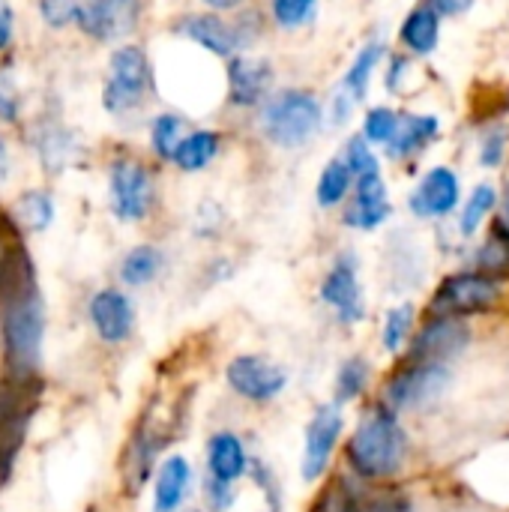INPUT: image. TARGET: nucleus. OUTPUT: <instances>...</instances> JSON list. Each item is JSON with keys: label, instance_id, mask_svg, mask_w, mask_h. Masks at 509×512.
Returning a JSON list of instances; mask_svg holds the SVG:
<instances>
[{"label": "nucleus", "instance_id": "423d86ee", "mask_svg": "<svg viewBox=\"0 0 509 512\" xmlns=\"http://www.w3.org/2000/svg\"><path fill=\"white\" fill-rule=\"evenodd\" d=\"M156 186L144 162L132 156H117L108 168V201L120 222H141L153 210Z\"/></svg>", "mask_w": 509, "mask_h": 512}, {"label": "nucleus", "instance_id": "c9c22d12", "mask_svg": "<svg viewBox=\"0 0 509 512\" xmlns=\"http://www.w3.org/2000/svg\"><path fill=\"white\" fill-rule=\"evenodd\" d=\"M507 144H509V132L507 126H492L486 135H483V144H480V162L486 168H498L507 156Z\"/></svg>", "mask_w": 509, "mask_h": 512}, {"label": "nucleus", "instance_id": "0eeeda50", "mask_svg": "<svg viewBox=\"0 0 509 512\" xmlns=\"http://www.w3.org/2000/svg\"><path fill=\"white\" fill-rule=\"evenodd\" d=\"M501 297V282L489 273H459L441 282L435 300H432V312L435 315H474L483 312L489 306H495Z\"/></svg>", "mask_w": 509, "mask_h": 512}, {"label": "nucleus", "instance_id": "473e14b6", "mask_svg": "<svg viewBox=\"0 0 509 512\" xmlns=\"http://www.w3.org/2000/svg\"><path fill=\"white\" fill-rule=\"evenodd\" d=\"M39 156H42V162H45V168L51 171V165H54V171H60V165L69 159V153L75 150L72 147V138L66 135V132H45L42 138H39Z\"/></svg>", "mask_w": 509, "mask_h": 512}, {"label": "nucleus", "instance_id": "f704fd0d", "mask_svg": "<svg viewBox=\"0 0 509 512\" xmlns=\"http://www.w3.org/2000/svg\"><path fill=\"white\" fill-rule=\"evenodd\" d=\"M345 165L351 168V174L354 177H363V174H372V171H381L378 168V156L372 153V147H369V141L363 138V135H357V138H351L348 141V150H345Z\"/></svg>", "mask_w": 509, "mask_h": 512}, {"label": "nucleus", "instance_id": "f03ea898", "mask_svg": "<svg viewBox=\"0 0 509 512\" xmlns=\"http://www.w3.org/2000/svg\"><path fill=\"white\" fill-rule=\"evenodd\" d=\"M405 459V432L396 420V414L384 405H372L351 441H348V465L354 474L366 480H384L402 468Z\"/></svg>", "mask_w": 509, "mask_h": 512}, {"label": "nucleus", "instance_id": "412c9836", "mask_svg": "<svg viewBox=\"0 0 509 512\" xmlns=\"http://www.w3.org/2000/svg\"><path fill=\"white\" fill-rule=\"evenodd\" d=\"M219 144H222V138H219V132H213V129H195V132H186V135H183V141L177 144V150H174L171 162H174L180 171H186V174L204 171V168L216 159Z\"/></svg>", "mask_w": 509, "mask_h": 512}, {"label": "nucleus", "instance_id": "aec40b11", "mask_svg": "<svg viewBox=\"0 0 509 512\" xmlns=\"http://www.w3.org/2000/svg\"><path fill=\"white\" fill-rule=\"evenodd\" d=\"M438 135V117L432 114H399L393 138L384 144L393 159H405L417 150H423Z\"/></svg>", "mask_w": 509, "mask_h": 512}, {"label": "nucleus", "instance_id": "de8ad7c7", "mask_svg": "<svg viewBox=\"0 0 509 512\" xmlns=\"http://www.w3.org/2000/svg\"><path fill=\"white\" fill-rule=\"evenodd\" d=\"M189 512H198V510H189Z\"/></svg>", "mask_w": 509, "mask_h": 512}, {"label": "nucleus", "instance_id": "e433bc0d", "mask_svg": "<svg viewBox=\"0 0 509 512\" xmlns=\"http://www.w3.org/2000/svg\"><path fill=\"white\" fill-rule=\"evenodd\" d=\"M21 117V96H18V87L15 81L0 72V120L3 123H18Z\"/></svg>", "mask_w": 509, "mask_h": 512}, {"label": "nucleus", "instance_id": "20e7f679", "mask_svg": "<svg viewBox=\"0 0 509 512\" xmlns=\"http://www.w3.org/2000/svg\"><path fill=\"white\" fill-rule=\"evenodd\" d=\"M321 120V102L309 90H282L276 96H267L261 111V132L270 144L294 150L321 129Z\"/></svg>", "mask_w": 509, "mask_h": 512}, {"label": "nucleus", "instance_id": "393cba45", "mask_svg": "<svg viewBox=\"0 0 509 512\" xmlns=\"http://www.w3.org/2000/svg\"><path fill=\"white\" fill-rule=\"evenodd\" d=\"M186 132H189V123H186L183 114L162 111V114H156L153 123H150V150H153L159 159L171 162V156H174V150H177V144L183 141Z\"/></svg>", "mask_w": 509, "mask_h": 512}, {"label": "nucleus", "instance_id": "f3484780", "mask_svg": "<svg viewBox=\"0 0 509 512\" xmlns=\"http://www.w3.org/2000/svg\"><path fill=\"white\" fill-rule=\"evenodd\" d=\"M459 195H462V189H459L456 171L438 165V168H432L420 180V186L414 189V195H411L408 204H411L414 216H420V219H438V216H447V213L456 210Z\"/></svg>", "mask_w": 509, "mask_h": 512}, {"label": "nucleus", "instance_id": "a211bd4d", "mask_svg": "<svg viewBox=\"0 0 509 512\" xmlns=\"http://www.w3.org/2000/svg\"><path fill=\"white\" fill-rule=\"evenodd\" d=\"M207 468L213 480L222 483H237L240 477L249 474V453L243 441L231 432H219L207 444Z\"/></svg>", "mask_w": 509, "mask_h": 512}, {"label": "nucleus", "instance_id": "6ab92c4d", "mask_svg": "<svg viewBox=\"0 0 509 512\" xmlns=\"http://www.w3.org/2000/svg\"><path fill=\"white\" fill-rule=\"evenodd\" d=\"M192 483V468L183 456H171L159 465L153 486V512H177L183 507Z\"/></svg>", "mask_w": 509, "mask_h": 512}, {"label": "nucleus", "instance_id": "ddd939ff", "mask_svg": "<svg viewBox=\"0 0 509 512\" xmlns=\"http://www.w3.org/2000/svg\"><path fill=\"white\" fill-rule=\"evenodd\" d=\"M471 333L459 318L435 315L411 345V363H447L468 345Z\"/></svg>", "mask_w": 509, "mask_h": 512}, {"label": "nucleus", "instance_id": "2f4dec72", "mask_svg": "<svg viewBox=\"0 0 509 512\" xmlns=\"http://www.w3.org/2000/svg\"><path fill=\"white\" fill-rule=\"evenodd\" d=\"M480 270L483 273H489V276H498V273H504L509 267V234L504 231V225H501V231L498 234H492V240L480 249Z\"/></svg>", "mask_w": 509, "mask_h": 512}, {"label": "nucleus", "instance_id": "ea45409f", "mask_svg": "<svg viewBox=\"0 0 509 512\" xmlns=\"http://www.w3.org/2000/svg\"><path fill=\"white\" fill-rule=\"evenodd\" d=\"M429 6H432L438 15H462L465 9L474 6V0H429Z\"/></svg>", "mask_w": 509, "mask_h": 512}, {"label": "nucleus", "instance_id": "6e6552de", "mask_svg": "<svg viewBox=\"0 0 509 512\" xmlns=\"http://www.w3.org/2000/svg\"><path fill=\"white\" fill-rule=\"evenodd\" d=\"M447 381H450L447 363H411L387 381L384 402L396 411L420 408L432 402L447 387Z\"/></svg>", "mask_w": 509, "mask_h": 512}, {"label": "nucleus", "instance_id": "7ed1b4c3", "mask_svg": "<svg viewBox=\"0 0 509 512\" xmlns=\"http://www.w3.org/2000/svg\"><path fill=\"white\" fill-rule=\"evenodd\" d=\"M39 15L48 27L78 24L90 39H117L135 30L138 0H39Z\"/></svg>", "mask_w": 509, "mask_h": 512}, {"label": "nucleus", "instance_id": "4be33fe9", "mask_svg": "<svg viewBox=\"0 0 509 512\" xmlns=\"http://www.w3.org/2000/svg\"><path fill=\"white\" fill-rule=\"evenodd\" d=\"M438 39H441V15L429 3L417 6L402 24L405 48L414 54H432L438 48Z\"/></svg>", "mask_w": 509, "mask_h": 512}, {"label": "nucleus", "instance_id": "4c0bfd02", "mask_svg": "<svg viewBox=\"0 0 509 512\" xmlns=\"http://www.w3.org/2000/svg\"><path fill=\"white\" fill-rule=\"evenodd\" d=\"M207 498L213 504V510H228V504L234 501V492H231V483H222V480H207Z\"/></svg>", "mask_w": 509, "mask_h": 512}, {"label": "nucleus", "instance_id": "49530a36", "mask_svg": "<svg viewBox=\"0 0 509 512\" xmlns=\"http://www.w3.org/2000/svg\"><path fill=\"white\" fill-rule=\"evenodd\" d=\"M267 512H276V510H267Z\"/></svg>", "mask_w": 509, "mask_h": 512}, {"label": "nucleus", "instance_id": "a19ab883", "mask_svg": "<svg viewBox=\"0 0 509 512\" xmlns=\"http://www.w3.org/2000/svg\"><path fill=\"white\" fill-rule=\"evenodd\" d=\"M408 66V60L405 57H393V63H390V75H387V87L390 90H396L399 87V78H402V69Z\"/></svg>", "mask_w": 509, "mask_h": 512}, {"label": "nucleus", "instance_id": "5701e85b", "mask_svg": "<svg viewBox=\"0 0 509 512\" xmlns=\"http://www.w3.org/2000/svg\"><path fill=\"white\" fill-rule=\"evenodd\" d=\"M381 57H384V42H378V39H375V42L363 45V48H360V54L354 57L351 69L345 72L342 93H348L354 102H360V99L369 93V81H372V72L378 69Z\"/></svg>", "mask_w": 509, "mask_h": 512}, {"label": "nucleus", "instance_id": "c85d7f7f", "mask_svg": "<svg viewBox=\"0 0 509 512\" xmlns=\"http://www.w3.org/2000/svg\"><path fill=\"white\" fill-rule=\"evenodd\" d=\"M495 204H498V192H495V186H489V183L477 186V189L471 192V201H468L465 213H462V234H465V237H471V234L480 228V222L495 210Z\"/></svg>", "mask_w": 509, "mask_h": 512}, {"label": "nucleus", "instance_id": "a878e982", "mask_svg": "<svg viewBox=\"0 0 509 512\" xmlns=\"http://www.w3.org/2000/svg\"><path fill=\"white\" fill-rule=\"evenodd\" d=\"M351 183H354V174H351V168L345 165V159H330L327 165H324V171H321V177H318V186H315V198H318V204L321 207H336V204H342L345 198H348V192H351Z\"/></svg>", "mask_w": 509, "mask_h": 512}, {"label": "nucleus", "instance_id": "72a5a7b5", "mask_svg": "<svg viewBox=\"0 0 509 512\" xmlns=\"http://www.w3.org/2000/svg\"><path fill=\"white\" fill-rule=\"evenodd\" d=\"M411 324H414V309L411 306H399L387 315L384 321V348L387 351H399L411 333Z\"/></svg>", "mask_w": 509, "mask_h": 512}, {"label": "nucleus", "instance_id": "a18cd8bd", "mask_svg": "<svg viewBox=\"0 0 509 512\" xmlns=\"http://www.w3.org/2000/svg\"><path fill=\"white\" fill-rule=\"evenodd\" d=\"M507 225H509V198H507Z\"/></svg>", "mask_w": 509, "mask_h": 512}, {"label": "nucleus", "instance_id": "f257e3e1", "mask_svg": "<svg viewBox=\"0 0 509 512\" xmlns=\"http://www.w3.org/2000/svg\"><path fill=\"white\" fill-rule=\"evenodd\" d=\"M0 333L12 381H36L45 339V306L33 279L30 258L21 246L6 252L0 273Z\"/></svg>", "mask_w": 509, "mask_h": 512}, {"label": "nucleus", "instance_id": "c03bdc74", "mask_svg": "<svg viewBox=\"0 0 509 512\" xmlns=\"http://www.w3.org/2000/svg\"><path fill=\"white\" fill-rule=\"evenodd\" d=\"M6 252L9 249H0V273H3V264H6Z\"/></svg>", "mask_w": 509, "mask_h": 512}, {"label": "nucleus", "instance_id": "37998d69", "mask_svg": "<svg viewBox=\"0 0 509 512\" xmlns=\"http://www.w3.org/2000/svg\"><path fill=\"white\" fill-rule=\"evenodd\" d=\"M9 177V147H6V138L0 135V183Z\"/></svg>", "mask_w": 509, "mask_h": 512}, {"label": "nucleus", "instance_id": "b1692460", "mask_svg": "<svg viewBox=\"0 0 509 512\" xmlns=\"http://www.w3.org/2000/svg\"><path fill=\"white\" fill-rule=\"evenodd\" d=\"M162 267H165V255L156 246H135L120 264V279L129 288H141L153 282L162 273Z\"/></svg>", "mask_w": 509, "mask_h": 512}, {"label": "nucleus", "instance_id": "bb28decb", "mask_svg": "<svg viewBox=\"0 0 509 512\" xmlns=\"http://www.w3.org/2000/svg\"><path fill=\"white\" fill-rule=\"evenodd\" d=\"M15 216L30 231H45L54 222V201L42 189H30L15 201Z\"/></svg>", "mask_w": 509, "mask_h": 512}, {"label": "nucleus", "instance_id": "9d476101", "mask_svg": "<svg viewBox=\"0 0 509 512\" xmlns=\"http://www.w3.org/2000/svg\"><path fill=\"white\" fill-rule=\"evenodd\" d=\"M321 300L339 315L345 324H357L366 315L363 306V291H360V276H357V261L354 255L336 258L330 273L321 282Z\"/></svg>", "mask_w": 509, "mask_h": 512}, {"label": "nucleus", "instance_id": "1a4fd4ad", "mask_svg": "<svg viewBox=\"0 0 509 512\" xmlns=\"http://www.w3.org/2000/svg\"><path fill=\"white\" fill-rule=\"evenodd\" d=\"M225 378H228L231 390L249 402H273L288 384L285 369L267 357H258V354L234 357L225 369Z\"/></svg>", "mask_w": 509, "mask_h": 512}, {"label": "nucleus", "instance_id": "f8f14e48", "mask_svg": "<svg viewBox=\"0 0 509 512\" xmlns=\"http://www.w3.org/2000/svg\"><path fill=\"white\" fill-rule=\"evenodd\" d=\"M345 420L339 405H324L315 411L309 429H306V447H303V477L318 480L324 468L330 465V456L342 438Z\"/></svg>", "mask_w": 509, "mask_h": 512}, {"label": "nucleus", "instance_id": "7c9ffc66", "mask_svg": "<svg viewBox=\"0 0 509 512\" xmlns=\"http://www.w3.org/2000/svg\"><path fill=\"white\" fill-rule=\"evenodd\" d=\"M396 123H399V114L387 105H378L363 120V138L369 144H387L396 132Z\"/></svg>", "mask_w": 509, "mask_h": 512}, {"label": "nucleus", "instance_id": "c756f323", "mask_svg": "<svg viewBox=\"0 0 509 512\" xmlns=\"http://www.w3.org/2000/svg\"><path fill=\"white\" fill-rule=\"evenodd\" d=\"M366 381H369V363L360 360V357H351V360L339 369V378H336V402H351V399H357V396L366 390Z\"/></svg>", "mask_w": 509, "mask_h": 512}, {"label": "nucleus", "instance_id": "58836bf2", "mask_svg": "<svg viewBox=\"0 0 509 512\" xmlns=\"http://www.w3.org/2000/svg\"><path fill=\"white\" fill-rule=\"evenodd\" d=\"M12 36H15V12L6 0H0V51L9 48Z\"/></svg>", "mask_w": 509, "mask_h": 512}, {"label": "nucleus", "instance_id": "39448f33", "mask_svg": "<svg viewBox=\"0 0 509 512\" xmlns=\"http://www.w3.org/2000/svg\"><path fill=\"white\" fill-rule=\"evenodd\" d=\"M153 81V66L144 48L138 45H120L114 48L108 60V78L102 87V105L114 117H126L138 111L150 93Z\"/></svg>", "mask_w": 509, "mask_h": 512}, {"label": "nucleus", "instance_id": "dca6fc26", "mask_svg": "<svg viewBox=\"0 0 509 512\" xmlns=\"http://www.w3.org/2000/svg\"><path fill=\"white\" fill-rule=\"evenodd\" d=\"M390 210L393 207H390L387 183H384L381 171H372V174L357 177L354 198L345 210V225H351L357 231H372L390 219Z\"/></svg>", "mask_w": 509, "mask_h": 512}, {"label": "nucleus", "instance_id": "2eb2a0df", "mask_svg": "<svg viewBox=\"0 0 509 512\" xmlns=\"http://www.w3.org/2000/svg\"><path fill=\"white\" fill-rule=\"evenodd\" d=\"M90 324L93 330L99 333L102 342L108 345H120L132 336L135 330V309H132V300L117 291V288H105L99 294H93L90 300Z\"/></svg>", "mask_w": 509, "mask_h": 512}, {"label": "nucleus", "instance_id": "79ce46f5", "mask_svg": "<svg viewBox=\"0 0 509 512\" xmlns=\"http://www.w3.org/2000/svg\"><path fill=\"white\" fill-rule=\"evenodd\" d=\"M207 9H213V12H231V9H237V6H243L246 0H201Z\"/></svg>", "mask_w": 509, "mask_h": 512}, {"label": "nucleus", "instance_id": "cd10ccee", "mask_svg": "<svg viewBox=\"0 0 509 512\" xmlns=\"http://www.w3.org/2000/svg\"><path fill=\"white\" fill-rule=\"evenodd\" d=\"M318 12V0H270V15L282 30H297L309 24Z\"/></svg>", "mask_w": 509, "mask_h": 512}, {"label": "nucleus", "instance_id": "4468645a", "mask_svg": "<svg viewBox=\"0 0 509 512\" xmlns=\"http://www.w3.org/2000/svg\"><path fill=\"white\" fill-rule=\"evenodd\" d=\"M273 87V66L264 57L240 54L228 63V99L237 108L264 105Z\"/></svg>", "mask_w": 509, "mask_h": 512}, {"label": "nucleus", "instance_id": "9b49d317", "mask_svg": "<svg viewBox=\"0 0 509 512\" xmlns=\"http://www.w3.org/2000/svg\"><path fill=\"white\" fill-rule=\"evenodd\" d=\"M177 30L195 42L198 48H204L213 57H234L243 45H246V33L240 24L225 21L219 12H201V15H186Z\"/></svg>", "mask_w": 509, "mask_h": 512}]
</instances>
